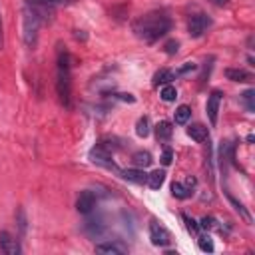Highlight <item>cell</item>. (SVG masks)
I'll return each mask as SVG.
<instances>
[{
	"mask_svg": "<svg viewBox=\"0 0 255 255\" xmlns=\"http://www.w3.org/2000/svg\"><path fill=\"white\" fill-rule=\"evenodd\" d=\"M211 26V18L203 12H197V14H191L189 20H187V32L191 38H199L205 34V30Z\"/></svg>",
	"mask_w": 255,
	"mask_h": 255,
	"instance_id": "obj_4",
	"label": "cell"
},
{
	"mask_svg": "<svg viewBox=\"0 0 255 255\" xmlns=\"http://www.w3.org/2000/svg\"><path fill=\"white\" fill-rule=\"evenodd\" d=\"M90 159H92V163H96V165H102V167H106V169H112V171H122L114 161H112V151H108L106 147H102L100 143H96V147H92L90 149Z\"/></svg>",
	"mask_w": 255,
	"mask_h": 255,
	"instance_id": "obj_5",
	"label": "cell"
},
{
	"mask_svg": "<svg viewBox=\"0 0 255 255\" xmlns=\"http://www.w3.org/2000/svg\"><path fill=\"white\" fill-rule=\"evenodd\" d=\"M96 195H94V191H90V189H86V191H80V195H78V199H76V209L80 211V213H84V215H88L94 207H96Z\"/></svg>",
	"mask_w": 255,
	"mask_h": 255,
	"instance_id": "obj_8",
	"label": "cell"
},
{
	"mask_svg": "<svg viewBox=\"0 0 255 255\" xmlns=\"http://www.w3.org/2000/svg\"><path fill=\"white\" fill-rule=\"evenodd\" d=\"M120 175L126 181H131V183H137V185H143L147 181V173L141 167H137V169H124V171H120Z\"/></svg>",
	"mask_w": 255,
	"mask_h": 255,
	"instance_id": "obj_10",
	"label": "cell"
},
{
	"mask_svg": "<svg viewBox=\"0 0 255 255\" xmlns=\"http://www.w3.org/2000/svg\"><path fill=\"white\" fill-rule=\"evenodd\" d=\"M4 48V26H2V12H0V50Z\"/></svg>",
	"mask_w": 255,
	"mask_h": 255,
	"instance_id": "obj_31",
	"label": "cell"
},
{
	"mask_svg": "<svg viewBox=\"0 0 255 255\" xmlns=\"http://www.w3.org/2000/svg\"><path fill=\"white\" fill-rule=\"evenodd\" d=\"M199 227L201 229H213L215 227V219L213 217H203L201 223H199Z\"/></svg>",
	"mask_w": 255,
	"mask_h": 255,
	"instance_id": "obj_29",
	"label": "cell"
},
{
	"mask_svg": "<svg viewBox=\"0 0 255 255\" xmlns=\"http://www.w3.org/2000/svg\"><path fill=\"white\" fill-rule=\"evenodd\" d=\"M177 48H179V42H177V40H167L165 46H163L165 54H169V56H173V54L177 52Z\"/></svg>",
	"mask_w": 255,
	"mask_h": 255,
	"instance_id": "obj_27",
	"label": "cell"
},
{
	"mask_svg": "<svg viewBox=\"0 0 255 255\" xmlns=\"http://www.w3.org/2000/svg\"><path fill=\"white\" fill-rule=\"evenodd\" d=\"M181 219L185 221V227H187V231H189V233H193V235H197V233H199V229H201V227H199V223H197L195 219H191V217H189V215H185V213L181 215Z\"/></svg>",
	"mask_w": 255,
	"mask_h": 255,
	"instance_id": "obj_24",
	"label": "cell"
},
{
	"mask_svg": "<svg viewBox=\"0 0 255 255\" xmlns=\"http://www.w3.org/2000/svg\"><path fill=\"white\" fill-rule=\"evenodd\" d=\"M0 251H4L6 255H18L22 253V247L18 239H14L8 231H0Z\"/></svg>",
	"mask_w": 255,
	"mask_h": 255,
	"instance_id": "obj_9",
	"label": "cell"
},
{
	"mask_svg": "<svg viewBox=\"0 0 255 255\" xmlns=\"http://www.w3.org/2000/svg\"><path fill=\"white\" fill-rule=\"evenodd\" d=\"M163 181H165V171L163 169H155V171H151L149 175H147V185L151 187V189H159L161 185H163Z\"/></svg>",
	"mask_w": 255,
	"mask_h": 255,
	"instance_id": "obj_18",
	"label": "cell"
},
{
	"mask_svg": "<svg viewBox=\"0 0 255 255\" xmlns=\"http://www.w3.org/2000/svg\"><path fill=\"white\" fill-rule=\"evenodd\" d=\"M193 70H197V64H193V62H185V64H181L173 74H175V78H177V76H185V74H189V72H193Z\"/></svg>",
	"mask_w": 255,
	"mask_h": 255,
	"instance_id": "obj_26",
	"label": "cell"
},
{
	"mask_svg": "<svg viewBox=\"0 0 255 255\" xmlns=\"http://www.w3.org/2000/svg\"><path fill=\"white\" fill-rule=\"evenodd\" d=\"M171 80H175V74H173L171 70H165V68H161V70H157V72L153 74V80H151V84H153V86H165V84H169Z\"/></svg>",
	"mask_w": 255,
	"mask_h": 255,
	"instance_id": "obj_15",
	"label": "cell"
},
{
	"mask_svg": "<svg viewBox=\"0 0 255 255\" xmlns=\"http://www.w3.org/2000/svg\"><path fill=\"white\" fill-rule=\"evenodd\" d=\"M131 161H133V165L135 167H147V165H151V153L149 151H143V149H139V151H135L133 155H131Z\"/></svg>",
	"mask_w": 255,
	"mask_h": 255,
	"instance_id": "obj_17",
	"label": "cell"
},
{
	"mask_svg": "<svg viewBox=\"0 0 255 255\" xmlns=\"http://www.w3.org/2000/svg\"><path fill=\"white\" fill-rule=\"evenodd\" d=\"M221 98L223 94L219 90H213L207 98V104H205V112H207V118H209V124L215 126L217 124V116H219V106H221Z\"/></svg>",
	"mask_w": 255,
	"mask_h": 255,
	"instance_id": "obj_7",
	"label": "cell"
},
{
	"mask_svg": "<svg viewBox=\"0 0 255 255\" xmlns=\"http://www.w3.org/2000/svg\"><path fill=\"white\" fill-rule=\"evenodd\" d=\"M193 185H195V177H191V175H187V179H185V187H189V189H191Z\"/></svg>",
	"mask_w": 255,
	"mask_h": 255,
	"instance_id": "obj_32",
	"label": "cell"
},
{
	"mask_svg": "<svg viewBox=\"0 0 255 255\" xmlns=\"http://www.w3.org/2000/svg\"><path fill=\"white\" fill-rule=\"evenodd\" d=\"M225 78L231 80V82H251L253 80L251 72H247L243 68H227L225 70Z\"/></svg>",
	"mask_w": 255,
	"mask_h": 255,
	"instance_id": "obj_13",
	"label": "cell"
},
{
	"mask_svg": "<svg viewBox=\"0 0 255 255\" xmlns=\"http://www.w3.org/2000/svg\"><path fill=\"white\" fill-rule=\"evenodd\" d=\"M225 197L229 199V203L233 205V209H235V211H237V213L241 215V219H243V221H245L247 225H251V223H253V217H251V213L247 211V207H245V205H243V203H241L239 199H235V197H233V195H231L229 191H225Z\"/></svg>",
	"mask_w": 255,
	"mask_h": 255,
	"instance_id": "obj_12",
	"label": "cell"
},
{
	"mask_svg": "<svg viewBox=\"0 0 255 255\" xmlns=\"http://www.w3.org/2000/svg\"><path fill=\"white\" fill-rule=\"evenodd\" d=\"M159 96H161V100H163V102H173V100L177 98V90H175L171 84H165V86L161 88Z\"/></svg>",
	"mask_w": 255,
	"mask_h": 255,
	"instance_id": "obj_23",
	"label": "cell"
},
{
	"mask_svg": "<svg viewBox=\"0 0 255 255\" xmlns=\"http://www.w3.org/2000/svg\"><path fill=\"white\" fill-rule=\"evenodd\" d=\"M96 251H98V253H126L128 247L122 245V243H118V241H108V243L96 245Z\"/></svg>",
	"mask_w": 255,
	"mask_h": 255,
	"instance_id": "obj_14",
	"label": "cell"
},
{
	"mask_svg": "<svg viewBox=\"0 0 255 255\" xmlns=\"http://www.w3.org/2000/svg\"><path fill=\"white\" fill-rule=\"evenodd\" d=\"M171 193H173V197H177V199H187V197L191 195V189L185 187V185L179 183V181H173V183H171Z\"/></svg>",
	"mask_w": 255,
	"mask_h": 255,
	"instance_id": "obj_19",
	"label": "cell"
},
{
	"mask_svg": "<svg viewBox=\"0 0 255 255\" xmlns=\"http://www.w3.org/2000/svg\"><path fill=\"white\" fill-rule=\"evenodd\" d=\"M173 118H175V124H187V120L191 118V108L189 106H179L175 110Z\"/></svg>",
	"mask_w": 255,
	"mask_h": 255,
	"instance_id": "obj_21",
	"label": "cell"
},
{
	"mask_svg": "<svg viewBox=\"0 0 255 255\" xmlns=\"http://www.w3.org/2000/svg\"><path fill=\"white\" fill-rule=\"evenodd\" d=\"M133 34L143 40L145 44H153L157 42L165 32H169L171 28V18L161 12V10H153V12H147L143 16H139L135 22H133Z\"/></svg>",
	"mask_w": 255,
	"mask_h": 255,
	"instance_id": "obj_1",
	"label": "cell"
},
{
	"mask_svg": "<svg viewBox=\"0 0 255 255\" xmlns=\"http://www.w3.org/2000/svg\"><path fill=\"white\" fill-rule=\"evenodd\" d=\"M241 102L247 112H255V90H245L241 94Z\"/></svg>",
	"mask_w": 255,
	"mask_h": 255,
	"instance_id": "obj_20",
	"label": "cell"
},
{
	"mask_svg": "<svg viewBox=\"0 0 255 255\" xmlns=\"http://www.w3.org/2000/svg\"><path fill=\"white\" fill-rule=\"evenodd\" d=\"M135 133L139 137H147L149 135V120L145 116H141L137 122H135Z\"/></svg>",
	"mask_w": 255,
	"mask_h": 255,
	"instance_id": "obj_22",
	"label": "cell"
},
{
	"mask_svg": "<svg viewBox=\"0 0 255 255\" xmlns=\"http://www.w3.org/2000/svg\"><path fill=\"white\" fill-rule=\"evenodd\" d=\"M171 133H173V128L169 122H159L155 126V137L157 141H169L171 139Z\"/></svg>",
	"mask_w": 255,
	"mask_h": 255,
	"instance_id": "obj_16",
	"label": "cell"
},
{
	"mask_svg": "<svg viewBox=\"0 0 255 255\" xmlns=\"http://www.w3.org/2000/svg\"><path fill=\"white\" fill-rule=\"evenodd\" d=\"M197 243H199V249H201V251H205V253H211V251H213V241H211L209 235H201V237L197 239Z\"/></svg>",
	"mask_w": 255,
	"mask_h": 255,
	"instance_id": "obj_25",
	"label": "cell"
},
{
	"mask_svg": "<svg viewBox=\"0 0 255 255\" xmlns=\"http://www.w3.org/2000/svg\"><path fill=\"white\" fill-rule=\"evenodd\" d=\"M56 92L60 102L70 108L72 106V68H70V54L66 50L58 52V66H56Z\"/></svg>",
	"mask_w": 255,
	"mask_h": 255,
	"instance_id": "obj_2",
	"label": "cell"
},
{
	"mask_svg": "<svg viewBox=\"0 0 255 255\" xmlns=\"http://www.w3.org/2000/svg\"><path fill=\"white\" fill-rule=\"evenodd\" d=\"M149 239H151L153 245L165 247V245L171 241V235H169V231H167L157 219H151V221H149Z\"/></svg>",
	"mask_w": 255,
	"mask_h": 255,
	"instance_id": "obj_6",
	"label": "cell"
},
{
	"mask_svg": "<svg viewBox=\"0 0 255 255\" xmlns=\"http://www.w3.org/2000/svg\"><path fill=\"white\" fill-rule=\"evenodd\" d=\"M116 98H118V100H122V102H129V104H133V102H135V98H133L131 94H118Z\"/></svg>",
	"mask_w": 255,
	"mask_h": 255,
	"instance_id": "obj_30",
	"label": "cell"
},
{
	"mask_svg": "<svg viewBox=\"0 0 255 255\" xmlns=\"http://www.w3.org/2000/svg\"><path fill=\"white\" fill-rule=\"evenodd\" d=\"M40 24H42V20L38 18V14L28 4H24V12H22V38H24V44L28 48H34L38 44Z\"/></svg>",
	"mask_w": 255,
	"mask_h": 255,
	"instance_id": "obj_3",
	"label": "cell"
},
{
	"mask_svg": "<svg viewBox=\"0 0 255 255\" xmlns=\"http://www.w3.org/2000/svg\"><path fill=\"white\" fill-rule=\"evenodd\" d=\"M171 159H173V151H171V147H165L163 153H161V163H163V165H169Z\"/></svg>",
	"mask_w": 255,
	"mask_h": 255,
	"instance_id": "obj_28",
	"label": "cell"
},
{
	"mask_svg": "<svg viewBox=\"0 0 255 255\" xmlns=\"http://www.w3.org/2000/svg\"><path fill=\"white\" fill-rule=\"evenodd\" d=\"M211 2H213V4H217V6H227V2H229V0H211Z\"/></svg>",
	"mask_w": 255,
	"mask_h": 255,
	"instance_id": "obj_33",
	"label": "cell"
},
{
	"mask_svg": "<svg viewBox=\"0 0 255 255\" xmlns=\"http://www.w3.org/2000/svg\"><path fill=\"white\" fill-rule=\"evenodd\" d=\"M187 135H189L191 139H195L197 143H203V141L209 139V131H207V128H205L203 124H191V126L187 128Z\"/></svg>",
	"mask_w": 255,
	"mask_h": 255,
	"instance_id": "obj_11",
	"label": "cell"
}]
</instances>
